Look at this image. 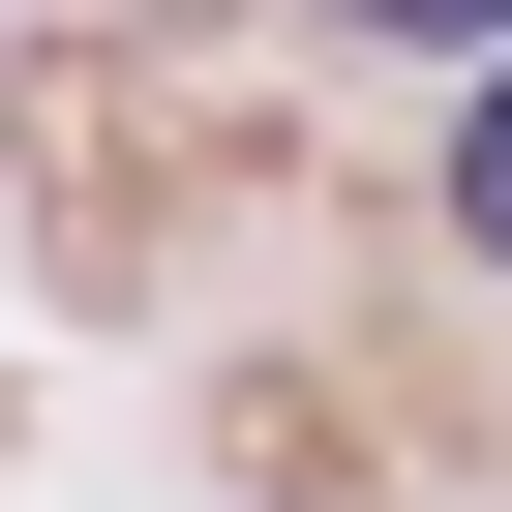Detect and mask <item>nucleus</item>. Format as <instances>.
<instances>
[{
  "mask_svg": "<svg viewBox=\"0 0 512 512\" xmlns=\"http://www.w3.org/2000/svg\"><path fill=\"white\" fill-rule=\"evenodd\" d=\"M452 211H482V272H512V61H482V121H452Z\"/></svg>",
  "mask_w": 512,
  "mask_h": 512,
  "instance_id": "1",
  "label": "nucleus"
},
{
  "mask_svg": "<svg viewBox=\"0 0 512 512\" xmlns=\"http://www.w3.org/2000/svg\"><path fill=\"white\" fill-rule=\"evenodd\" d=\"M332 31H452V61H512V0H332Z\"/></svg>",
  "mask_w": 512,
  "mask_h": 512,
  "instance_id": "2",
  "label": "nucleus"
}]
</instances>
